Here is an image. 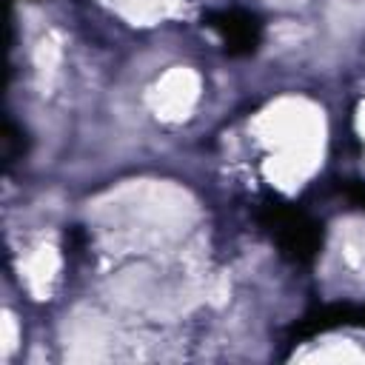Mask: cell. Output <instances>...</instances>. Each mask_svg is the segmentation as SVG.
<instances>
[{"instance_id": "cell-4", "label": "cell", "mask_w": 365, "mask_h": 365, "mask_svg": "<svg viewBox=\"0 0 365 365\" xmlns=\"http://www.w3.org/2000/svg\"><path fill=\"white\" fill-rule=\"evenodd\" d=\"M339 191L345 194V200L351 205H356L359 211H365V180H342Z\"/></svg>"}, {"instance_id": "cell-3", "label": "cell", "mask_w": 365, "mask_h": 365, "mask_svg": "<svg viewBox=\"0 0 365 365\" xmlns=\"http://www.w3.org/2000/svg\"><path fill=\"white\" fill-rule=\"evenodd\" d=\"M345 325L365 328V305H328V308H319V311L308 314L299 325H294V334L297 336H317V334H325V331H334V328H345Z\"/></svg>"}, {"instance_id": "cell-1", "label": "cell", "mask_w": 365, "mask_h": 365, "mask_svg": "<svg viewBox=\"0 0 365 365\" xmlns=\"http://www.w3.org/2000/svg\"><path fill=\"white\" fill-rule=\"evenodd\" d=\"M257 220L268 231L282 257H288L297 265H308L317 259L322 248V225L311 214L285 200H265L257 208Z\"/></svg>"}, {"instance_id": "cell-2", "label": "cell", "mask_w": 365, "mask_h": 365, "mask_svg": "<svg viewBox=\"0 0 365 365\" xmlns=\"http://www.w3.org/2000/svg\"><path fill=\"white\" fill-rule=\"evenodd\" d=\"M205 29L217 34L228 54H251L262 40V23L257 14L242 9H217L202 17Z\"/></svg>"}]
</instances>
